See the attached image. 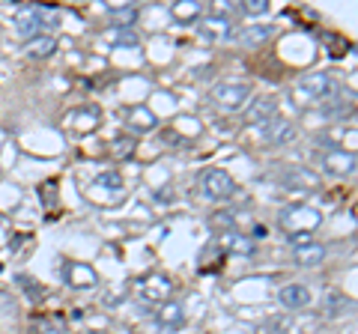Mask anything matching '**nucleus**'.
Here are the masks:
<instances>
[{"label":"nucleus","mask_w":358,"mask_h":334,"mask_svg":"<svg viewBox=\"0 0 358 334\" xmlns=\"http://www.w3.org/2000/svg\"><path fill=\"white\" fill-rule=\"evenodd\" d=\"M338 93V84L329 72H317V75H305L296 84V99L299 102H326Z\"/></svg>","instance_id":"1"},{"label":"nucleus","mask_w":358,"mask_h":334,"mask_svg":"<svg viewBox=\"0 0 358 334\" xmlns=\"http://www.w3.org/2000/svg\"><path fill=\"white\" fill-rule=\"evenodd\" d=\"M60 15L54 9H45V6H33V3H18L15 6V27L21 36H30L36 33V27L42 24H54Z\"/></svg>","instance_id":"2"},{"label":"nucleus","mask_w":358,"mask_h":334,"mask_svg":"<svg viewBox=\"0 0 358 334\" xmlns=\"http://www.w3.org/2000/svg\"><path fill=\"white\" fill-rule=\"evenodd\" d=\"M322 224V212L313 206H289L287 212L281 215V227L289 230V236H296V233H308L317 230Z\"/></svg>","instance_id":"3"},{"label":"nucleus","mask_w":358,"mask_h":334,"mask_svg":"<svg viewBox=\"0 0 358 334\" xmlns=\"http://www.w3.org/2000/svg\"><path fill=\"white\" fill-rule=\"evenodd\" d=\"M248 99H251L248 84H218L215 90H212V102L221 110H239L248 105Z\"/></svg>","instance_id":"4"},{"label":"nucleus","mask_w":358,"mask_h":334,"mask_svg":"<svg viewBox=\"0 0 358 334\" xmlns=\"http://www.w3.org/2000/svg\"><path fill=\"white\" fill-rule=\"evenodd\" d=\"M236 191V182L227 170H209L203 180H200V194L206 200H227Z\"/></svg>","instance_id":"5"},{"label":"nucleus","mask_w":358,"mask_h":334,"mask_svg":"<svg viewBox=\"0 0 358 334\" xmlns=\"http://www.w3.org/2000/svg\"><path fill=\"white\" fill-rule=\"evenodd\" d=\"M278 117V99L275 96H260L254 99L251 108H248V122L251 126H266L268 119Z\"/></svg>","instance_id":"6"},{"label":"nucleus","mask_w":358,"mask_h":334,"mask_svg":"<svg viewBox=\"0 0 358 334\" xmlns=\"http://www.w3.org/2000/svg\"><path fill=\"white\" fill-rule=\"evenodd\" d=\"M141 293L147 302H167V296L173 293V284L167 281L164 275H150L147 281L141 284Z\"/></svg>","instance_id":"7"},{"label":"nucleus","mask_w":358,"mask_h":334,"mask_svg":"<svg viewBox=\"0 0 358 334\" xmlns=\"http://www.w3.org/2000/svg\"><path fill=\"white\" fill-rule=\"evenodd\" d=\"M263 138L268 143H287V140L296 138V126L289 119H284V117H275V119H268L263 126Z\"/></svg>","instance_id":"8"},{"label":"nucleus","mask_w":358,"mask_h":334,"mask_svg":"<svg viewBox=\"0 0 358 334\" xmlns=\"http://www.w3.org/2000/svg\"><path fill=\"white\" fill-rule=\"evenodd\" d=\"M322 167H326L329 173H338V176L352 173L355 170V155L346 152V150H331V152L322 155Z\"/></svg>","instance_id":"9"},{"label":"nucleus","mask_w":358,"mask_h":334,"mask_svg":"<svg viewBox=\"0 0 358 334\" xmlns=\"http://www.w3.org/2000/svg\"><path fill=\"white\" fill-rule=\"evenodd\" d=\"M293 260H296V266H301V269H313V266H320L322 260H326V248L317 245V242L299 245V248L293 251Z\"/></svg>","instance_id":"10"},{"label":"nucleus","mask_w":358,"mask_h":334,"mask_svg":"<svg viewBox=\"0 0 358 334\" xmlns=\"http://www.w3.org/2000/svg\"><path fill=\"white\" fill-rule=\"evenodd\" d=\"M278 298H281V305L299 310V307H308L310 305V289L305 284H287L281 293H278Z\"/></svg>","instance_id":"11"},{"label":"nucleus","mask_w":358,"mask_h":334,"mask_svg":"<svg viewBox=\"0 0 358 334\" xmlns=\"http://www.w3.org/2000/svg\"><path fill=\"white\" fill-rule=\"evenodd\" d=\"M24 51H27V57H33V60L51 57V54L57 51V39L54 36H33V39H27Z\"/></svg>","instance_id":"12"},{"label":"nucleus","mask_w":358,"mask_h":334,"mask_svg":"<svg viewBox=\"0 0 358 334\" xmlns=\"http://www.w3.org/2000/svg\"><path fill=\"white\" fill-rule=\"evenodd\" d=\"M272 27H266V24H260V27H242L239 33H236V42H242V45H263L266 39H272Z\"/></svg>","instance_id":"13"},{"label":"nucleus","mask_w":358,"mask_h":334,"mask_svg":"<svg viewBox=\"0 0 358 334\" xmlns=\"http://www.w3.org/2000/svg\"><path fill=\"white\" fill-rule=\"evenodd\" d=\"M108 18L114 21V24L120 30H129L134 24V18H138V6H131V3H122V6H110L108 9Z\"/></svg>","instance_id":"14"},{"label":"nucleus","mask_w":358,"mask_h":334,"mask_svg":"<svg viewBox=\"0 0 358 334\" xmlns=\"http://www.w3.org/2000/svg\"><path fill=\"white\" fill-rule=\"evenodd\" d=\"M66 277H69V284L78 286V289H81V286H93L99 281L96 272L90 269V266H81V263H72L69 272H66Z\"/></svg>","instance_id":"15"},{"label":"nucleus","mask_w":358,"mask_h":334,"mask_svg":"<svg viewBox=\"0 0 358 334\" xmlns=\"http://www.w3.org/2000/svg\"><path fill=\"white\" fill-rule=\"evenodd\" d=\"M185 322V314H182V305L176 302H167L162 310H159V326L164 328H179Z\"/></svg>","instance_id":"16"},{"label":"nucleus","mask_w":358,"mask_h":334,"mask_svg":"<svg viewBox=\"0 0 358 334\" xmlns=\"http://www.w3.org/2000/svg\"><path fill=\"white\" fill-rule=\"evenodd\" d=\"M200 33H203L206 39H227L230 36V21L227 18H206L203 27H200Z\"/></svg>","instance_id":"17"},{"label":"nucleus","mask_w":358,"mask_h":334,"mask_svg":"<svg viewBox=\"0 0 358 334\" xmlns=\"http://www.w3.org/2000/svg\"><path fill=\"white\" fill-rule=\"evenodd\" d=\"M346 310H352V302L343 293H338V289H331V293L326 296V314L329 317H343Z\"/></svg>","instance_id":"18"},{"label":"nucleus","mask_w":358,"mask_h":334,"mask_svg":"<svg viewBox=\"0 0 358 334\" xmlns=\"http://www.w3.org/2000/svg\"><path fill=\"white\" fill-rule=\"evenodd\" d=\"M171 13L179 21H194L200 15V3H197V0H179V3L171 6Z\"/></svg>","instance_id":"19"},{"label":"nucleus","mask_w":358,"mask_h":334,"mask_svg":"<svg viewBox=\"0 0 358 334\" xmlns=\"http://www.w3.org/2000/svg\"><path fill=\"white\" fill-rule=\"evenodd\" d=\"M134 147H138V143H134V138L122 135V138H117L114 143H110V155H114V159H131Z\"/></svg>","instance_id":"20"},{"label":"nucleus","mask_w":358,"mask_h":334,"mask_svg":"<svg viewBox=\"0 0 358 334\" xmlns=\"http://www.w3.org/2000/svg\"><path fill=\"white\" fill-rule=\"evenodd\" d=\"M224 242H227V248L233 254H251L254 251V242H248L245 236H239V233H230V236H224Z\"/></svg>","instance_id":"21"},{"label":"nucleus","mask_w":358,"mask_h":334,"mask_svg":"<svg viewBox=\"0 0 358 334\" xmlns=\"http://www.w3.org/2000/svg\"><path fill=\"white\" fill-rule=\"evenodd\" d=\"M75 119H78V122H75V129H78V131H93L99 117H96V110L90 108V110H81V114H75Z\"/></svg>","instance_id":"22"},{"label":"nucleus","mask_w":358,"mask_h":334,"mask_svg":"<svg viewBox=\"0 0 358 334\" xmlns=\"http://www.w3.org/2000/svg\"><path fill=\"white\" fill-rule=\"evenodd\" d=\"M242 13L245 15H266L268 13V0H245Z\"/></svg>","instance_id":"23"},{"label":"nucleus","mask_w":358,"mask_h":334,"mask_svg":"<svg viewBox=\"0 0 358 334\" xmlns=\"http://www.w3.org/2000/svg\"><path fill=\"white\" fill-rule=\"evenodd\" d=\"M96 185H110V188H120V176H117V173H99V176H96Z\"/></svg>","instance_id":"24"},{"label":"nucleus","mask_w":358,"mask_h":334,"mask_svg":"<svg viewBox=\"0 0 358 334\" xmlns=\"http://www.w3.org/2000/svg\"><path fill=\"white\" fill-rule=\"evenodd\" d=\"M212 224H215V227H224V224H227V230H230V227H233V218H230V215H224V212H218Z\"/></svg>","instance_id":"25"},{"label":"nucleus","mask_w":358,"mask_h":334,"mask_svg":"<svg viewBox=\"0 0 358 334\" xmlns=\"http://www.w3.org/2000/svg\"><path fill=\"white\" fill-rule=\"evenodd\" d=\"M120 42H122V45H138V39H134V33H126V30H122Z\"/></svg>","instance_id":"26"}]
</instances>
